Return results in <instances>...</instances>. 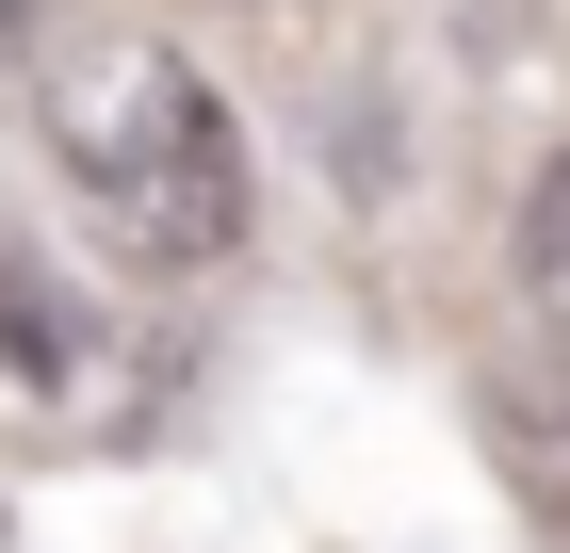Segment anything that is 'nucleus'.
Returning <instances> with one entry per match:
<instances>
[{"label":"nucleus","instance_id":"obj_3","mask_svg":"<svg viewBox=\"0 0 570 553\" xmlns=\"http://www.w3.org/2000/svg\"><path fill=\"white\" fill-rule=\"evenodd\" d=\"M0 342H17V375H66V326H49V277H33V260H0Z\"/></svg>","mask_w":570,"mask_h":553},{"label":"nucleus","instance_id":"obj_1","mask_svg":"<svg viewBox=\"0 0 570 553\" xmlns=\"http://www.w3.org/2000/svg\"><path fill=\"white\" fill-rule=\"evenodd\" d=\"M49 147H66L82 213L115 228L147 277H196V260L245 245V130H228V98L196 82L164 33L98 49L82 82H66V115H49Z\"/></svg>","mask_w":570,"mask_h":553},{"label":"nucleus","instance_id":"obj_4","mask_svg":"<svg viewBox=\"0 0 570 553\" xmlns=\"http://www.w3.org/2000/svg\"><path fill=\"white\" fill-rule=\"evenodd\" d=\"M0 49H33V0H0Z\"/></svg>","mask_w":570,"mask_h":553},{"label":"nucleus","instance_id":"obj_2","mask_svg":"<svg viewBox=\"0 0 570 553\" xmlns=\"http://www.w3.org/2000/svg\"><path fill=\"white\" fill-rule=\"evenodd\" d=\"M505 260H522V309H538V342L570 358V147L522 179V228H505Z\"/></svg>","mask_w":570,"mask_h":553}]
</instances>
